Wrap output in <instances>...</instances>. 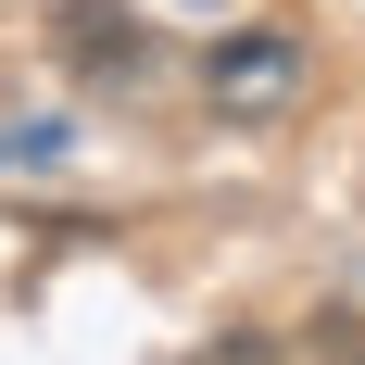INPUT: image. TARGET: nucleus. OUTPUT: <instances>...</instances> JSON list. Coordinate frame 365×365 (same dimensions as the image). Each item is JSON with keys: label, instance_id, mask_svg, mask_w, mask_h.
<instances>
[{"label": "nucleus", "instance_id": "f257e3e1", "mask_svg": "<svg viewBox=\"0 0 365 365\" xmlns=\"http://www.w3.org/2000/svg\"><path fill=\"white\" fill-rule=\"evenodd\" d=\"M202 88H215V113L264 126V113H290V101H302V51H290L277 26H252V38H227L215 63H202Z\"/></svg>", "mask_w": 365, "mask_h": 365}, {"label": "nucleus", "instance_id": "f03ea898", "mask_svg": "<svg viewBox=\"0 0 365 365\" xmlns=\"http://www.w3.org/2000/svg\"><path fill=\"white\" fill-rule=\"evenodd\" d=\"M63 51L88 76H126V63H151V38H126V13H113V0H76L63 13Z\"/></svg>", "mask_w": 365, "mask_h": 365}, {"label": "nucleus", "instance_id": "7ed1b4c3", "mask_svg": "<svg viewBox=\"0 0 365 365\" xmlns=\"http://www.w3.org/2000/svg\"><path fill=\"white\" fill-rule=\"evenodd\" d=\"M202 365H277V340H215Z\"/></svg>", "mask_w": 365, "mask_h": 365}]
</instances>
